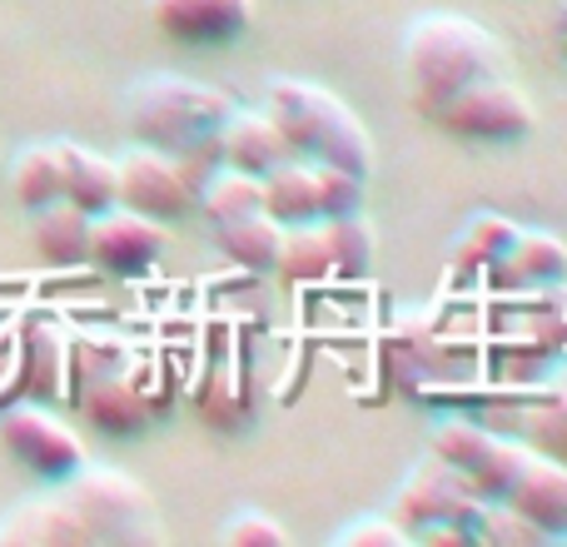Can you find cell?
<instances>
[{"mask_svg":"<svg viewBox=\"0 0 567 547\" xmlns=\"http://www.w3.org/2000/svg\"><path fill=\"white\" fill-rule=\"evenodd\" d=\"M0 443L20 468H30L45 483H65L70 473H80L90 463L85 438L60 413H50L45 403H10L0 413Z\"/></svg>","mask_w":567,"mask_h":547,"instance_id":"6","label":"cell"},{"mask_svg":"<svg viewBox=\"0 0 567 547\" xmlns=\"http://www.w3.org/2000/svg\"><path fill=\"white\" fill-rule=\"evenodd\" d=\"M165 255V225L140 209L110 205L90 215V265L115 274V279H135V274L155 269Z\"/></svg>","mask_w":567,"mask_h":547,"instance_id":"10","label":"cell"},{"mask_svg":"<svg viewBox=\"0 0 567 547\" xmlns=\"http://www.w3.org/2000/svg\"><path fill=\"white\" fill-rule=\"evenodd\" d=\"M195 205L209 215V225H225V219L259 209V179H255V175H245V169L219 165L215 175H209L205 185H199V199H195Z\"/></svg>","mask_w":567,"mask_h":547,"instance_id":"25","label":"cell"},{"mask_svg":"<svg viewBox=\"0 0 567 547\" xmlns=\"http://www.w3.org/2000/svg\"><path fill=\"white\" fill-rule=\"evenodd\" d=\"M293 149L284 145V135L275 130V120L265 115V110H239L219 125V159H225L229 169H245V175H265V169H275L279 159H289Z\"/></svg>","mask_w":567,"mask_h":547,"instance_id":"14","label":"cell"},{"mask_svg":"<svg viewBox=\"0 0 567 547\" xmlns=\"http://www.w3.org/2000/svg\"><path fill=\"white\" fill-rule=\"evenodd\" d=\"M0 543L20 547H85L90 533L65 498H25L0 518Z\"/></svg>","mask_w":567,"mask_h":547,"instance_id":"13","label":"cell"},{"mask_svg":"<svg viewBox=\"0 0 567 547\" xmlns=\"http://www.w3.org/2000/svg\"><path fill=\"white\" fill-rule=\"evenodd\" d=\"M413 538L393 518H359L333 533V547H409Z\"/></svg>","mask_w":567,"mask_h":547,"instance_id":"28","label":"cell"},{"mask_svg":"<svg viewBox=\"0 0 567 547\" xmlns=\"http://www.w3.org/2000/svg\"><path fill=\"white\" fill-rule=\"evenodd\" d=\"M115 189H120V205L140 209V215L159 219V225L185 219L199 199L185 165L155 145H140V140H135V149H125V155L115 159Z\"/></svg>","mask_w":567,"mask_h":547,"instance_id":"9","label":"cell"},{"mask_svg":"<svg viewBox=\"0 0 567 547\" xmlns=\"http://www.w3.org/2000/svg\"><path fill=\"white\" fill-rule=\"evenodd\" d=\"M518 229H523L518 219L493 215V209H478V215H473L468 225L458 229V245H453V255H458V265H468V269H493L513 249Z\"/></svg>","mask_w":567,"mask_h":547,"instance_id":"22","label":"cell"},{"mask_svg":"<svg viewBox=\"0 0 567 547\" xmlns=\"http://www.w3.org/2000/svg\"><path fill=\"white\" fill-rule=\"evenodd\" d=\"M275 269L284 274V279H299V283L329 279V239H323V219H309V225L284 229Z\"/></svg>","mask_w":567,"mask_h":547,"instance_id":"24","label":"cell"},{"mask_svg":"<svg viewBox=\"0 0 567 547\" xmlns=\"http://www.w3.org/2000/svg\"><path fill=\"white\" fill-rule=\"evenodd\" d=\"M323 239H329V274L333 279H363L373 269V229L363 215L323 219Z\"/></svg>","mask_w":567,"mask_h":547,"instance_id":"23","label":"cell"},{"mask_svg":"<svg viewBox=\"0 0 567 547\" xmlns=\"http://www.w3.org/2000/svg\"><path fill=\"white\" fill-rule=\"evenodd\" d=\"M60 155V199H70L85 215H100V209L120 205L115 189V159L100 155V149L80 145V140H55Z\"/></svg>","mask_w":567,"mask_h":547,"instance_id":"15","label":"cell"},{"mask_svg":"<svg viewBox=\"0 0 567 547\" xmlns=\"http://www.w3.org/2000/svg\"><path fill=\"white\" fill-rule=\"evenodd\" d=\"M215 239L239 269L269 274L279 259V245H284V225L259 205V209H249V215H235V219H225V225H215Z\"/></svg>","mask_w":567,"mask_h":547,"instance_id":"20","label":"cell"},{"mask_svg":"<svg viewBox=\"0 0 567 547\" xmlns=\"http://www.w3.org/2000/svg\"><path fill=\"white\" fill-rule=\"evenodd\" d=\"M493 283L508 289H533V283H558L567 279V245L548 229H518L513 249L488 269Z\"/></svg>","mask_w":567,"mask_h":547,"instance_id":"17","label":"cell"},{"mask_svg":"<svg viewBox=\"0 0 567 547\" xmlns=\"http://www.w3.org/2000/svg\"><path fill=\"white\" fill-rule=\"evenodd\" d=\"M503 503H508L513 513H523L543 538H567V463L533 448L518 483L508 488Z\"/></svg>","mask_w":567,"mask_h":547,"instance_id":"12","label":"cell"},{"mask_svg":"<svg viewBox=\"0 0 567 547\" xmlns=\"http://www.w3.org/2000/svg\"><path fill=\"white\" fill-rule=\"evenodd\" d=\"M30 245H35V255L55 269L90 265V215L75 209L70 199H55V205L30 215Z\"/></svg>","mask_w":567,"mask_h":547,"instance_id":"16","label":"cell"},{"mask_svg":"<svg viewBox=\"0 0 567 547\" xmlns=\"http://www.w3.org/2000/svg\"><path fill=\"white\" fill-rule=\"evenodd\" d=\"M80 409H85V419L105 433H140L150 419L145 393H140L130 379H120L115 369L80 383Z\"/></svg>","mask_w":567,"mask_h":547,"instance_id":"19","label":"cell"},{"mask_svg":"<svg viewBox=\"0 0 567 547\" xmlns=\"http://www.w3.org/2000/svg\"><path fill=\"white\" fill-rule=\"evenodd\" d=\"M239 100L215 85H199L185 75H150L130 85L125 95V125L140 145H155L165 155H189V149L219 140V125L235 115Z\"/></svg>","mask_w":567,"mask_h":547,"instance_id":"3","label":"cell"},{"mask_svg":"<svg viewBox=\"0 0 567 547\" xmlns=\"http://www.w3.org/2000/svg\"><path fill=\"white\" fill-rule=\"evenodd\" d=\"M528 453L533 448H523V443H513V438H498V433L478 429V423H468V419H443L439 429H433V458L458 468L488 503L508 498V488L518 483Z\"/></svg>","mask_w":567,"mask_h":547,"instance_id":"7","label":"cell"},{"mask_svg":"<svg viewBox=\"0 0 567 547\" xmlns=\"http://www.w3.org/2000/svg\"><path fill=\"white\" fill-rule=\"evenodd\" d=\"M265 115L275 120L284 145L299 159L313 165H339L369 179L373 165V140L363 120L343 105L333 90L309 85V80H269L265 90Z\"/></svg>","mask_w":567,"mask_h":547,"instance_id":"2","label":"cell"},{"mask_svg":"<svg viewBox=\"0 0 567 547\" xmlns=\"http://www.w3.org/2000/svg\"><path fill=\"white\" fill-rule=\"evenodd\" d=\"M145 16L179 45H235L255 20V0H145Z\"/></svg>","mask_w":567,"mask_h":547,"instance_id":"11","label":"cell"},{"mask_svg":"<svg viewBox=\"0 0 567 547\" xmlns=\"http://www.w3.org/2000/svg\"><path fill=\"white\" fill-rule=\"evenodd\" d=\"M558 30H563V40H567V0H558Z\"/></svg>","mask_w":567,"mask_h":547,"instance_id":"30","label":"cell"},{"mask_svg":"<svg viewBox=\"0 0 567 547\" xmlns=\"http://www.w3.org/2000/svg\"><path fill=\"white\" fill-rule=\"evenodd\" d=\"M423 115L453 140H473V145H518L533 135L538 115H533L528 95L513 85L508 75L478 80V85H463L458 95L429 105Z\"/></svg>","mask_w":567,"mask_h":547,"instance_id":"5","label":"cell"},{"mask_svg":"<svg viewBox=\"0 0 567 547\" xmlns=\"http://www.w3.org/2000/svg\"><path fill=\"white\" fill-rule=\"evenodd\" d=\"M10 195H16L20 209H45L60 199V155L55 140H40V145H25L10 165Z\"/></svg>","mask_w":567,"mask_h":547,"instance_id":"21","label":"cell"},{"mask_svg":"<svg viewBox=\"0 0 567 547\" xmlns=\"http://www.w3.org/2000/svg\"><path fill=\"white\" fill-rule=\"evenodd\" d=\"M483 508H488V498L458 468H449L443 458H429L403 478L399 498H393V523L413 538L429 523H463V528H473Z\"/></svg>","mask_w":567,"mask_h":547,"instance_id":"8","label":"cell"},{"mask_svg":"<svg viewBox=\"0 0 567 547\" xmlns=\"http://www.w3.org/2000/svg\"><path fill=\"white\" fill-rule=\"evenodd\" d=\"M60 498L75 508V518L85 523L90 543H165V528L155 518V498L145 483H135L120 468H80L60 483Z\"/></svg>","mask_w":567,"mask_h":547,"instance_id":"4","label":"cell"},{"mask_svg":"<svg viewBox=\"0 0 567 547\" xmlns=\"http://www.w3.org/2000/svg\"><path fill=\"white\" fill-rule=\"evenodd\" d=\"M533 429H538V438H543V453L567 463V389L533 413Z\"/></svg>","mask_w":567,"mask_h":547,"instance_id":"29","label":"cell"},{"mask_svg":"<svg viewBox=\"0 0 567 547\" xmlns=\"http://www.w3.org/2000/svg\"><path fill=\"white\" fill-rule=\"evenodd\" d=\"M259 205H265L284 229L319 219V185H313L309 159L289 155V159H279L275 169H265V175H259Z\"/></svg>","mask_w":567,"mask_h":547,"instance_id":"18","label":"cell"},{"mask_svg":"<svg viewBox=\"0 0 567 547\" xmlns=\"http://www.w3.org/2000/svg\"><path fill=\"white\" fill-rule=\"evenodd\" d=\"M403 75L419 100V110L458 95L463 85L508 75V50L498 45L488 25L458 10H423L403 35Z\"/></svg>","mask_w":567,"mask_h":547,"instance_id":"1","label":"cell"},{"mask_svg":"<svg viewBox=\"0 0 567 547\" xmlns=\"http://www.w3.org/2000/svg\"><path fill=\"white\" fill-rule=\"evenodd\" d=\"M313 165V159H309ZM313 185H319V219L359 215L363 209V175L339 165H313Z\"/></svg>","mask_w":567,"mask_h":547,"instance_id":"26","label":"cell"},{"mask_svg":"<svg viewBox=\"0 0 567 547\" xmlns=\"http://www.w3.org/2000/svg\"><path fill=\"white\" fill-rule=\"evenodd\" d=\"M219 543H229V547H284L289 543V528L275 523L269 513L245 508V513H235V518L219 528Z\"/></svg>","mask_w":567,"mask_h":547,"instance_id":"27","label":"cell"}]
</instances>
